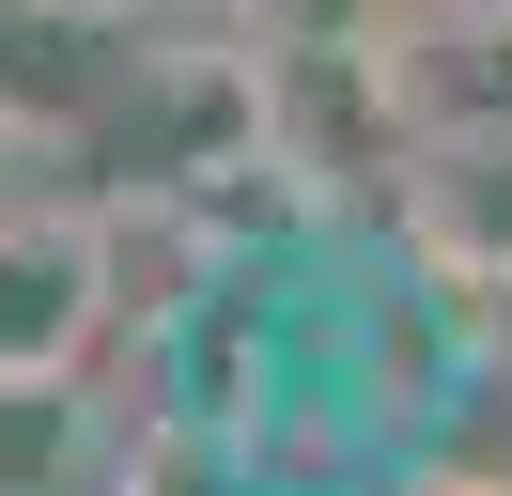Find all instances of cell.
Here are the masks:
<instances>
[{"label": "cell", "mask_w": 512, "mask_h": 496, "mask_svg": "<svg viewBox=\"0 0 512 496\" xmlns=\"http://www.w3.org/2000/svg\"><path fill=\"white\" fill-rule=\"evenodd\" d=\"M94 326V233L78 217H0V372H63Z\"/></svg>", "instance_id": "cell-1"}]
</instances>
